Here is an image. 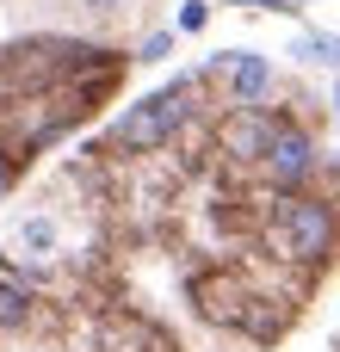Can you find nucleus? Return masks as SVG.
Returning <instances> with one entry per match:
<instances>
[{
    "instance_id": "13",
    "label": "nucleus",
    "mask_w": 340,
    "mask_h": 352,
    "mask_svg": "<svg viewBox=\"0 0 340 352\" xmlns=\"http://www.w3.org/2000/svg\"><path fill=\"white\" fill-rule=\"evenodd\" d=\"M81 6H93V12H124L130 0H81Z\"/></svg>"
},
{
    "instance_id": "5",
    "label": "nucleus",
    "mask_w": 340,
    "mask_h": 352,
    "mask_svg": "<svg viewBox=\"0 0 340 352\" xmlns=\"http://www.w3.org/2000/svg\"><path fill=\"white\" fill-rule=\"evenodd\" d=\"M211 68L229 80V105H260V99L273 93V62H266L260 50H229V56H217Z\"/></svg>"
},
{
    "instance_id": "15",
    "label": "nucleus",
    "mask_w": 340,
    "mask_h": 352,
    "mask_svg": "<svg viewBox=\"0 0 340 352\" xmlns=\"http://www.w3.org/2000/svg\"><path fill=\"white\" fill-rule=\"evenodd\" d=\"M334 124H340V80H334Z\"/></svg>"
},
{
    "instance_id": "6",
    "label": "nucleus",
    "mask_w": 340,
    "mask_h": 352,
    "mask_svg": "<svg viewBox=\"0 0 340 352\" xmlns=\"http://www.w3.org/2000/svg\"><path fill=\"white\" fill-rule=\"evenodd\" d=\"M248 297H254V291H242L235 278H204V285H198V309H204L211 322H223V328H235V322H242Z\"/></svg>"
},
{
    "instance_id": "11",
    "label": "nucleus",
    "mask_w": 340,
    "mask_h": 352,
    "mask_svg": "<svg viewBox=\"0 0 340 352\" xmlns=\"http://www.w3.org/2000/svg\"><path fill=\"white\" fill-rule=\"evenodd\" d=\"M173 56V31H155V37H142V50H136V62H167Z\"/></svg>"
},
{
    "instance_id": "4",
    "label": "nucleus",
    "mask_w": 340,
    "mask_h": 352,
    "mask_svg": "<svg viewBox=\"0 0 340 352\" xmlns=\"http://www.w3.org/2000/svg\"><path fill=\"white\" fill-rule=\"evenodd\" d=\"M273 130H279V118L266 111V105H229V118L217 124V148L229 155V161H260L266 155V142H273Z\"/></svg>"
},
{
    "instance_id": "2",
    "label": "nucleus",
    "mask_w": 340,
    "mask_h": 352,
    "mask_svg": "<svg viewBox=\"0 0 340 352\" xmlns=\"http://www.w3.org/2000/svg\"><path fill=\"white\" fill-rule=\"evenodd\" d=\"M273 241H279V254H285V260H297V266L328 260V248H334V204H328V198H304V192L279 198Z\"/></svg>"
},
{
    "instance_id": "12",
    "label": "nucleus",
    "mask_w": 340,
    "mask_h": 352,
    "mask_svg": "<svg viewBox=\"0 0 340 352\" xmlns=\"http://www.w3.org/2000/svg\"><path fill=\"white\" fill-rule=\"evenodd\" d=\"M235 6H260V12H291V0H235Z\"/></svg>"
},
{
    "instance_id": "14",
    "label": "nucleus",
    "mask_w": 340,
    "mask_h": 352,
    "mask_svg": "<svg viewBox=\"0 0 340 352\" xmlns=\"http://www.w3.org/2000/svg\"><path fill=\"white\" fill-rule=\"evenodd\" d=\"M6 186H12V161L0 155V192H6Z\"/></svg>"
},
{
    "instance_id": "3",
    "label": "nucleus",
    "mask_w": 340,
    "mask_h": 352,
    "mask_svg": "<svg viewBox=\"0 0 340 352\" xmlns=\"http://www.w3.org/2000/svg\"><path fill=\"white\" fill-rule=\"evenodd\" d=\"M260 167H266V179H273L279 192H297V186L316 173V136H310L304 124H279L273 142H266V155H260Z\"/></svg>"
},
{
    "instance_id": "9",
    "label": "nucleus",
    "mask_w": 340,
    "mask_h": 352,
    "mask_svg": "<svg viewBox=\"0 0 340 352\" xmlns=\"http://www.w3.org/2000/svg\"><path fill=\"white\" fill-rule=\"evenodd\" d=\"M19 241H25L31 254H50V248H56V223H50V217H31V223L19 229Z\"/></svg>"
},
{
    "instance_id": "10",
    "label": "nucleus",
    "mask_w": 340,
    "mask_h": 352,
    "mask_svg": "<svg viewBox=\"0 0 340 352\" xmlns=\"http://www.w3.org/2000/svg\"><path fill=\"white\" fill-rule=\"evenodd\" d=\"M204 25H211V6H204V0H186L180 19H173V31H204Z\"/></svg>"
},
{
    "instance_id": "8",
    "label": "nucleus",
    "mask_w": 340,
    "mask_h": 352,
    "mask_svg": "<svg viewBox=\"0 0 340 352\" xmlns=\"http://www.w3.org/2000/svg\"><path fill=\"white\" fill-rule=\"evenodd\" d=\"M25 322H31V297H25V285L0 278V328L12 334V328H25Z\"/></svg>"
},
{
    "instance_id": "7",
    "label": "nucleus",
    "mask_w": 340,
    "mask_h": 352,
    "mask_svg": "<svg viewBox=\"0 0 340 352\" xmlns=\"http://www.w3.org/2000/svg\"><path fill=\"white\" fill-rule=\"evenodd\" d=\"M291 56H297V62H322V68H340V37H334V31H297Z\"/></svg>"
},
{
    "instance_id": "1",
    "label": "nucleus",
    "mask_w": 340,
    "mask_h": 352,
    "mask_svg": "<svg viewBox=\"0 0 340 352\" xmlns=\"http://www.w3.org/2000/svg\"><path fill=\"white\" fill-rule=\"evenodd\" d=\"M186 93H192V80H173L167 93H149V99H136V105H124V118L105 130V142L111 148H124V155H155V148H167L173 136H180V124H186Z\"/></svg>"
}]
</instances>
